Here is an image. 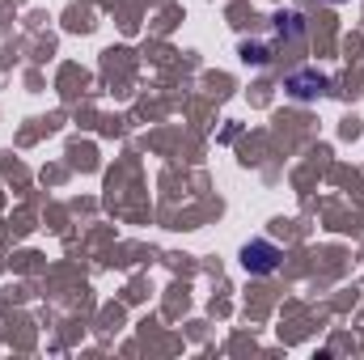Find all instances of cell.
I'll return each mask as SVG.
<instances>
[{
	"mask_svg": "<svg viewBox=\"0 0 364 360\" xmlns=\"http://www.w3.org/2000/svg\"><path fill=\"white\" fill-rule=\"evenodd\" d=\"M242 263H246V271H255V275H267V271H275V263H279V250H275L272 242H250V246L242 250Z\"/></svg>",
	"mask_w": 364,
	"mask_h": 360,
	"instance_id": "obj_1",
	"label": "cell"
}]
</instances>
